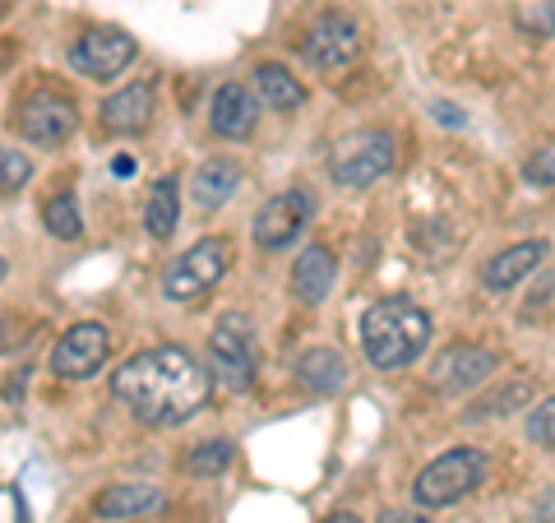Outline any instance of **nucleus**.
<instances>
[{
  "mask_svg": "<svg viewBox=\"0 0 555 523\" xmlns=\"http://www.w3.org/2000/svg\"><path fill=\"white\" fill-rule=\"evenodd\" d=\"M112 394L139 417L144 426H181L190 422L214 394L208 366L195 361L185 347H144L130 361H120V371L112 375Z\"/></svg>",
  "mask_w": 555,
  "mask_h": 523,
  "instance_id": "1",
  "label": "nucleus"
},
{
  "mask_svg": "<svg viewBox=\"0 0 555 523\" xmlns=\"http://www.w3.org/2000/svg\"><path fill=\"white\" fill-rule=\"evenodd\" d=\"M430 343V316L408 296H389V302H375L361 320V347H366L371 366L379 371H398V366H412L426 353Z\"/></svg>",
  "mask_w": 555,
  "mask_h": 523,
  "instance_id": "2",
  "label": "nucleus"
},
{
  "mask_svg": "<svg viewBox=\"0 0 555 523\" xmlns=\"http://www.w3.org/2000/svg\"><path fill=\"white\" fill-rule=\"evenodd\" d=\"M208 380L228 394H246L255 385V334L246 316H222L208 334Z\"/></svg>",
  "mask_w": 555,
  "mask_h": 523,
  "instance_id": "3",
  "label": "nucleus"
},
{
  "mask_svg": "<svg viewBox=\"0 0 555 523\" xmlns=\"http://www.w3.org/2000/svg\"><path fill=\"white\" fill-rule=\"evenodd\" d=\"M486 477V459L477 449H449L436 463H426L412 482V500L422 510H444V505L463 500L467 492H477V482Z\"/></svg>",
  "mask_w": 555,
  "mask_h": 523,
  "instance_id": "4",
  "label": "nucleus"
},
{
  "mask_svg": "<svg viewBox=\"0 0 555 523\" xmlns=\"http://www.w3.org/2000/svg\"><path fill=\"white\" fill-rule=\"evenodd\" d=\"M393 167V135L389 130H352L328 158V177L343 190H366Z\"/></svg>",
  "mask_w": 555,
  "mask_h": 523,
  "instance_id": "5",
  "label": "nucleus"
},
{
  "mask_svg": "<svg viewBox=\"0 0 555 523\" xmlns=\"http://www.w3.org/2000/svg\"><path fill=\"white\" fill-rule=\"evenodd\" d=\"M232 265V241L228 237H204L195 241L181 259H171V269L163 278L167 302H195L208 288H218V278Z\"/></svg>",
  "mask_w": 555,
  "mask_h": 523,
  "instance_id": "6",
  "label": "nucleus"
},
{
  "mask_svg": "<svg viewBox=\"0 0 555 523\" xmlns=\"http://www.w3.org/2000/svg\"><path fill=\"white\" fill-rule=\"evenodd\" d=\"M75 126H79L75 102H69L65 93H56V89H42V93H33L14 107V130H20V139H28V144H38V149L65 144V139L75 135Z\"/></svg>",
  "mask_w": 555,
  "mask_h": 523,
  "instance_id": "7",
  "label": "nucleus"
},
{
  "mask_svg": "<svg viewBox=\"0 0 555 523\" xmlns=\"http://www.w3.org/2000/svg\"><path fill=\"white\" fill-rule=\"evenodd\" d=\"M107 357H112L107 324L83 320L75 329H65L61 343L51 347V375H61V380H89L93 371L107 366Z\"/></svg>",
  "mask_w": 555,
  "mask_h": 523,
  "instance_id": "8",
  "label": "nucleus"
},
{
  "mask_svg": "<svg viewBox=\"0 0 555 523\" xmlns=\"http://www.w3.org/2000/svg\"><path fill=\"white\" fill-rule=\"evenodd\" d=\"M315 218V200L306 190H283L255 214V246L259 251H287L292 241L306 232V222Z\"/></svg>",
  "mask_w": 555,
  "mask_h": 523,
  "instance_id": "9",
  "label": "nucleus"
},
{
  "mask_svg": "<svg viewBox=\"0 0 555 523\" xmlns=\"http://www.w3.org/2000/svg\"><path fill=\"white\" fill-rule=\"evenodd\" d=\"M134 38L130 33H120V28H89L83 38L69 47V65L79 69V75H89V79H116L120 69H126L134 61Z\"/></svg>",
  "mask_w": 555,
  "mask_h": 523,
  "instance_id": "10",
  "label": "nucleus"
},
{
  "mask_svg": "<svg viewBox=\"0 0 555 523\" xmlns=\"http://www.w3.org/2000/svg\"><path fill=\"white\" fill-rule=\"evenodd\" d=\"M357 51H361V33L338 10H324L320 20L310 24L306 42H301L306 65H315V69H343V65H352Z\"/></svg>",
  "mask_w": 555,
  "mask_h": 523,
  "instance_id": "11",
  "label": "nucleus"
},
{
  "mask_svg": "<svg viewBox=\"0 0 555 523\" xmlns=\"http://www.w3.org/2000/svg\"><path fill=\"white\" fill-rule=\"evenodd\" d=\"M495 371H500L495 353H486L477 343H454L449 353L436 357V366H430V385L440 394H467V390H477L481 380H491Z\"/></svg>",
  "mask_w": 555,
  "mask_h": 523,
  "instance_id": "12",
  "label": "nucleus"
},
{
  "mask_svg": "<svg viewBox=\"0 0 555 523\" xmlns=\"http://www.w3.org/2000/svg\"><path fill=\"white\" fill-rule=\"evenodd\" d=\"M167 496L153 482H112L102 496H93V514L112 519V523H130V519H149L153 510H163Z\"/></svg>",
  "mask_w": 555,
  "mask_h": 523,
  "instance_id": "13",
  "label": "nucleus"
},
{
  "mask_svg": "<svg viewBox=\"0 0 555 523\" xmlns=\"http://www.w3.org/2000/svg\"><path fill=\"white\" fill-rule=\"evenodd\" d=\"M208 126L222 139H246L259 126V98L246 84H222L214 93V107H208Z\"/></svg>",
  "mask_w": 555,
  "mask_h": 523,
  "instance_id": "14",
  "label": "nucleus"
},
{
  "mask_svg": "<svg viewBox=\"0 0 555 523\" xmlns=\"http://www.w3.org/2000/svg\"><path fill=\"white\" fill-rule=\"evenodd\" d=\"M546 241H518V246H509V251H500V255H491L486 259V269H481V283L491 288V292H509V288H518L524 278L542 265L546 259Z\"/></svg>",
  "mask_w": 555,
  "mask_h": 523,
  "instance_id": "15",
  "label": "nucleus"
},
{
  "mask_svg": "<svg viewBox=\"0 0 555 523\" xmlns=\"http://www.w3.org/2000/svg\"><path fill=\"white\" fill-rule=\"evenodd\" d=\"M334 278H338V259L328 246H306L297 255V265H292V292H297V302L306 306H320L328 292H334Z\"/></svg>",
  "mask_w": 555,
  "mask_h": 523,
  "instance_id": "16",
  "label": "nucleus"
},
{
  "mask_svg": "<svg viewBox=\"0 0 555 523\" xmlns=\"http://www.w3.org/2000/svg\"><path fill=\"white\" fill-rule=\"evenodd\" d=\"M153 102H158L153 98V84L139 79L102 102V120H107V130H116V135H139V130H149V120H153Z\"/></svg>",
  "mask_w": 555,
  "mask_h": 523,
  "instance_id": "17",
  "label": "nucleus"
},
{
  "mask_svg": "<svg viewBox=\"0 0 555 523\" xmlns=\"http://www.w3.org/2000/svg\"><path fill=\"white\" fill-rule=\"evenodd\" d=\"M236 186H241V167H236V163L208 158V163H199V171H195V204H199V208H222V204L236 195Z\"/></svg>",
  "mask_w": 555,
  "mask_h": 523,
  "instance_id": "18",
  "label": "nucleus"
},
{
  "mask_svg": "<svg viewBox=\"0 0 555 523\" xmlns=\"http://www.w3.org/2000/svg\"><path fill=\"white\" fill-rule=\"evenodd\" d=\"M177 222H181V186H177V177H163V181H153V190H149L144 228H149V237L167 241L171 232H177Z\"/></svg>",
  "mask_w": 555,
  "mask_h": 523,
  "instance_id": "19",
  "label": "nucleus"
},
{
  "mask_svg": "<svg viewBox=\"0 0 555 523\" xmlns=\"http://www.w3.org/2000/svg\"><path fill=\"white\" fill-rule=\"evenodd\" d=\"M255 93H259V102H264L269 112H297L306 102V89L287 75L283 65H259L255 69Z\"/></svg>",
  "mask_w": 555,
  "mask_h": 523,
  "instance_id": "20",
  "label": "nucleus"
},
{
  "mask_svg": "<svg viewBox=\"0 0 555 523\" xmlns=\"http://www.w3.org/2000/svg\"><path fill=\"white\" fill-rule=\"evenodd\" d=\"M301 385L315 390V394H338L347 385V361L334 353V347H315V353L301 357Z\"/></svg>",
  "mask_w": 555,
  "mask_h": 523,
  "instance_id": "21",
  "label": "nucleus"
},
{
  "mask_svg": "<svg viewBox=\"0 0 555 523\" xmlns=\"http://www.w3.org/2000/svg\"><path fill=\"white\" fill-rule=\"evenodd\" d=\"M228 463H232V445L208 441V445H195L185 455V473L190 477H218V473H228Z\"/></svg>",
  "mask_w": 555,
  "mask_h": 523,
  "instance_id": "22",
  "label": "nucleus"
},
{
  "mask_svg": "<svg viewBox=\"0 0 555 523\" xmlns=\"http://www.w3.org/2000/svg\"><path fill=\"white\" fill-rule=\"evenodd\" d=\"M47 232L61 237V241H79L83 237V218H79V204H75L69 190L47 204Z\"/></svg>",
  "mask_w": 555,
  "mask_h": 523,
  "instance_id": "23",
  "label": "nucleus"
},
{
  "mask_svg": "<svg viewBox=\"0 0 555 523\" xmlns=\"http://www.w3.org/2000/svg\"><path fill=\"white\" fill-rule=\"evenodd\" d=\"M514 20L532 38H555V0H528V5H518Z\"/></svg>",
  "mask_w": 555,
  "mask_h": 523,
  "instance_id": "24",
  "label": "nucleus"
},
{
  "mask_svg": "<svg viewBox=\"0 0 555 523\" xmlns=\"http://www.w3.org/2000/svg\"><path fill=\"white\" fill-rule=\"evenodd\" d=\"M532 398V390H528V380H509L500 394H491V398H481L477 404V417H505V412H514V408H524Z\"/></svg>",
  "mask_w": 555,
  "mask_h": 523,
  "instance_id": "25",
  "label": "nucleus"
},
{
  "mask_svg": "<svg viewBox=\"0 0 555 523\" xmlns=\"http://www.w3.org/2000/svg\"><path fill=\"white\" fill-rule=\"evenodd\" d=\"M528 441H532V445H542V449H555V394L546 398V404H532Z\"/></svg>",
  "mask_w": 555,
  "mask_h": 523,
  "instance_id": "26",
  "label": "nucleus"
},
{
  "mask_svg": "<svg viewBox=\"0 0 555 523\" xmlns=\"http://www.w3.org/2000/svg\"><path fill=\"white\" fill-rule=\"evenodd\" d=\"M33 177V158L20 149H0V190H20Z\"/></svg>",
  "mask_w": 555,
  "mask_h": 523,
  "instance_id": "27",
  "label": "nucleus"
},
{
  "mask_svg": "<svg viewBox=\"0 0 555 523\" xmlns=\"http://www.w3.org/2000/svg\"><path fill=\"white\" fill-rule=\"evenodd\" d=\"M524 177H528L532 186H555V144H546V149H537V158H528V167H524Z\"/></svg>",
  "mask_w": 555,
  "mask_h": 523,
  "instance_id": "28",
  "label": "nucleus"
},
{
  "mask_svg": "<svg viewBox=\"0 0 555 523\" xmlns=\"http://www.w3.org/2000/svg\"><path fill=\"white\" fill-rule=\"evenodd\" d=\"M379 523H430V519L412 514V510H385V514H379Z\"/></svg>",
  "mask_w": 555,
  "mask_h": 523,
  "instance_id": "29",
  "label": "nucleus"
},
{
  "mask_svg": "<svg viewBox=\"0 0 555 523\" xmlns=\"http://www.w3.org/2000/svg\"><path fill=\"white\" fill-rule=\"evenodd\" d=\"M324 523H361V519H357V514H328Z\"/></svg>",
  "mask_w": 555,
  "mask_h": 523,
  "instance_id": "30",
  "label": "nucleus"
},
{
  "mask_svg": "<svg viewBox=\"0 0 555 523\" xmlns=\"http://www.w3.org/2000/svg\"><path fill=\"white\" fill-rule=\"evenodd\" d=\"M0 283H5V259H0Z\"/></svg>",
  "mask_w": 555,
  "mask_h": 523,
  "instance_id": "31",
  "label": "nucleus"
}]
</instances>
